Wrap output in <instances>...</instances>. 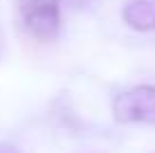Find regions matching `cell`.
<instances>
[{
	"label": "cell",
	"mask_w": 155,
	"mask_h": 153,
	"mask_svg": "<svg viewBox=\"0 0 155 153\" xmlns=\"http://www.w3.org/2000/svg\"><path fill=\"white\" fill-rule=\"evenodd\" d=\"M20 23L25 32L36 41H54L61 29V7L58 0H23Z\"/></svg>",
	"instance_id": "cell-1"
},
{
	"label": "cell",
	"mask_w": 155,
	"mask_h": 153,
	"mask_svg": "<svg viewBox=\"0 0 155 153\" xmlns=\"http://www.w3.org/2000/svg\"><path fill=\"white\" fill-rule=\"evenodd\" d=\"M113 115L119 124L155 126V86H135L113 101Z\"/></svg>",
	"instance_id": "cell-2"
},
{
	"label": "cell",
	"mask_w": 155,
	"mask_h": 153,
	"mask_svg": "<svg viewBox=\"0 0 155 153\" xmlns=\"http://www.w3.org/2000/svg\"><path fill=\"white\" fill-rule=\"evenodd\" d=\"M121 18L135 32L155 29V0H126L121 7Z\"/></svg>",
	"instance_id": "cell-3"
},
{
	"label": "cell",
	"mask_w": 155,
	"mask_h": 153,
	"mask_svg": "<svg viewBox=\"0 0 155 153\" xmlns=\"http://www.w3.org/2000/svg\"><path fill=\"white\" fill-rule=\"evenodd\" d=\"M0 153H18V149L9 142H0Z\"/></svg>",
	"instance_id": "cell-4"
},
{
	"label": "cell",
	"mask_w": 155,
	"mask_h": 153,
	"mask_svg": "<svg viewBox=\"0 0 155 153\" xmlns=\"http://www.w3.org/2000/svg\"><path fill=\"white\" fill-rule=\"evenodd\" d=\"M68 2H70L72 7H83V5L88 2V0H68Z\"/></svg>",
	"instance_id": "cell-5"
},
{
	"label": "cell",
	"mask_w": 155,
	"mask_h": 153,
	"mask_svg": "<svg viewBox=\"0 0 155 153\" xmlns=\"http://www.w3.org/2000/svg\"><path fill=\"white\" fill-rule=\"evenodd\" d=\"M0 54H2V41H0Z\"/></svg>",
	"instance_id": "cell-6"
}]
</instances>
